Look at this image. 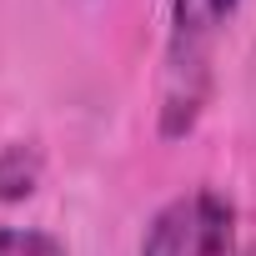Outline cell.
Instances as JSON below:
<instances>
[{"instance_id": "obj_1", "label": "cell", "mask_w": 256, "mask_h": 256, "mask_svg": "<svg viewBox=\"0 0 256 256\" xmlns=\"http://www.w3.org/2000/svg\"><path fill=\"white\" fill-rule=\"evenodd\" d=\"M236 0H171V46H166V136L191 131L206 100V50L216 30L231 20Z\"/></svg>"}, {"instance_id": "obj_2", "label": "cell", "mask_w": 256, "mask_h": 256, "mask_svg": "<svg viewBox=\"0 0 256 256\" xmlns=\"http://www.w3.org/2000/svg\"><path fill=\"white\" fill-rule=\"evenodd\" d=\"M236 231V211L211 186H196L176 201H166L141 241V256H226Z\"/></svg>"}, {"instance_id": "obj_3", "label": "cell", "mask_w": 256, "mask_h": 256, "mask_svg": "<svg viewBox=\"0 0 256 256\" xmlns=\"http://www.w3.org/2000/svg\"><path fill=\"white\" fill-rule=\"evenodd\" d=\"M40 186V151L36 146H0V201H26Z\"/></svg>"}, {"instance_id": "obj_4", "label": "cell", "mask_w": 256, "mask_h": 256, "mask_svg": "<svg viewBox=\"0 0 256 256\" xmlns=\"http://www.w3.org/2000/svg\"><path fill=\"white\" fill-rule=\"evenodd\" d=\"M0 256H66V246L50 231H26V226H0Z\"/></svg>"}, {"instance_id": "obj_5", "label": "cell", "mask_w": 256, "mask_h": 256, "mask_svg": "<svg viewBox=\"0 0 256 256\" xmlns=\"http://www.w3.org/2000/svg\"><path fill=\"white\" fill-rule=\"evenodd\" d=\"M246 256H256V251H246Z\"/></svg>"}]
</instances>
